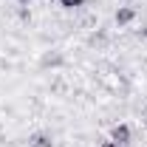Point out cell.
<instances>
[{
    "label": "cell",
    "instance_id": "obj_3",
    "mask_svg": "<svg viewBox=\"0 0 147 147\" xmlns=\"http://www.w3.org/2000/svg\"><path fill=\"white\" fill-rule=\"evenodd\" d=\"M51 136H45V133H34L31 136V147H51Z\"/></svg>",
    "mask_w": 147,
    "mask_h": 147
},
{
    "label": "cell",
    "instance_id": "obj_6",
    "mask_svg": "<svg viewBox=\"0 0 147 147\" xmlns=\"http://www.w3.org/2000/svg\"><path fill=\"white\" fill-rule=\"evenodd\" d=\"M14 3H23V6H26V3H31V0H14Z\"/></svg>",
    "mask_w": 147,
    "mask_h": 147
},
{
    "label": "cell",
    "instance_id": "obj_4",
    "mask_svg": "<svg viewBox=\"0 0 147 147\" xmlns=\"http://www.w3.org/2000/svg\"><path fill=\"white\" fill-rule=\"evenodd\" d=\"M59 6H65V9H82L85 0H59Z\"/></svg>",
    "mask_w": 147,
    "mask_h": 147
},
{
    "label": "cell",
    "instance_id": "obj_5",
    "mask_svg": "<svg viewBox=\"0 0 147 147\" xmlns=\"http://www.w3.org/2000/svg\"><path fill=\"white\" fill-rule=\"evenodd\" d=\"M102 147H122V144H116V142H105Z\"/></svg>",
    "mask_w": 147,
    "mask_h": 147
},
{
    "label": "cell",
    "instance_id": "obj_7",
    "mask_svg": "<svg viewBox=\"0 0 147 147\" xmlns=\"http://www.w3.org/2000/svg\"><path fill=\"white\" fill-rule=\"evenodd\" d=\"M144 37H147V28H144Z\"/></svg>",
    "mask_w": 147,
    "mask_h": 147
},
{
    "label": "cell",
    "instance_id": "obj_2",
    "mask_svg": "<svg viewBox=\"0 0 147 147\" xmlns=\"http://www.w3.org/2000/svg\"><path fill=\"white\" fill-rule=\"evenodd\" d=\"M136 20V9H130V6H119V11H116V23L119 26H127Z\"/></svg>",
    "mask_w": 147,
    "mask_h": 147
},
{
    "label": "cell",
    "instance_id": "obj_1",
    "mask_svg": "<svg viewBox=\"0 0 147 147\" xmlns=\"http://www.w3.org/2000/svg\"><path fill=\"white\" fill-rule=\"evenodd\" d=\"M110 142H116V144H127L130 142V127L127 125H113V130H110Z\"/></svg>",
    "mask_w": 147,
    "mask_h": 147
}]
</instances>
